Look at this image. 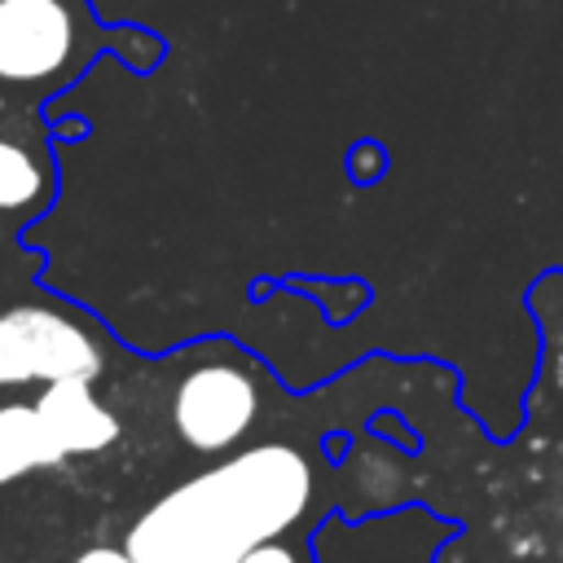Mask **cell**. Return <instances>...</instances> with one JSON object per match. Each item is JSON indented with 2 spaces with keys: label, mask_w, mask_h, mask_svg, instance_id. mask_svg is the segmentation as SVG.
<instances>
[{
  "label": "cell",
  "mask_w": 563,
  "mask_h": 563,
  "mask_svg": "<svg viewBox=\"0 0 563 563\" xmlns=\"http://www.w3.org/2000/svg\"><path fill=\"white\" fill-rule=\"evenodd\" d=\"M317 501V466L290 440H260L216 457L150 501L123 550L136 563H238L286 537Z\"/></svg>",
  "instance_id": "cell-1"
},
{
  "label": "cell",
  "mask_w": 563,
  "mask_h": 563,
  "mask_svg": "<svg viewBox=\"0 0 563 563\" xmlns=\"http://www.w3.org/2000/svg\"><path fill=\"white\" fill-rule=\"evenodd\" d=\"M110 35L88 0H0V101L40 110L62 97Z\"/></svg>",
  "instance_id": "cell-2"
},
{
  "label": "cell",
  "mask_w": 563,
  "mask_h": 563,
  "mask_svg": "<svg viewBox=\"0 0 563 563\" xmlns=\"http://www.w3.org/2000/svg\"><path fill=\"white\" fill-rule=\"evenodd\" d=\"M106 339L62 303H9L0 308V391L44 387L57 378H101Z\"/></svg>",
  "instance_id": "cell-3"
},
{
  "label": "cell",
  "mask_w": 563,
  "mask_h": 563,
  "mask_svg": "<svg viewBox=\"0 0 563 563\" xmlns=\"http://www.w3.org/2000/svg\"><path fill=\"white\" fill-rule=\"evenodd\" d=\"M264 409L260 378L251 361L224 356V361H198L185 369L172 387V431L176 440L198 457H224L246 444Z\"/></svg>",
  "instance_id": "cell-4"
},
{
  "label": "cell",
  "mask_w": 563,
  "mask_h": 563,
  "mask_svg": "<svg viewBox=\"0 0 563 563\" xmlns=\"http://www.w3.org/2000/svg\"><path fill=\"white\" fill-rule=\"evenodd\" d=\"M57 198L53 136L31 106L0 101V216L31 224Z\"/></svg>",
  "instance_id": "cell-5"
},
{
  "label": "cell",
  "mask_w": 563,
  "mask_h": 563,
  "mask_svg": "<svg viewBox=\"0 0 563 563\" xmlns=\"http://www.w3.org/2000/svg\"><path fill=\"white\" fill-rule=\"evenodd\" d=\"M35 409L48 427V435L57 440L62 457H101L106 449L119 444L123 422L119 413L97 396L92 378H57L44 383L35 391Z\"/></svg>",
  "instance_id": "cell-6"
},
{
  "label": "cell",
  "mask_w": 563,
  "mask_h": 563,
  "mask_svg": "<svg viewBox=\"0 0 563 563\" xmlns=\"http://www.w3.org/2000/svg\"><path fill=\"white\" fill-rule=\"evenodd\" d=\"M62 449L48 435L35 400H9L0 405V484H13L31 471H53L62 466Z\"/></svg>",
  "instance_id": "cell-7"
},
{
  "label": "cell",
  "mask_w": 563,
  "mask_h": 563,
  "mask_svg": "<svg viewBox=\"0 0 563 563\" xmlns=\"http://www.w3.org/2000/svg\"><path fill=\"white\" fill-rule=\"evenodd\" d=\"M532 312L541 321V374L563 405V273H550L532 286Z\"/></svg>",
  "instance_id": "cell-8"
},
{
  "label": "cell",
  "mask_w": 563,
  "mask_h": 563,
  "mask_svg": "<svg viewBox=\"0 0 563 563\" xmlns=\"http://www.w3.org/2000/svg\"><path fill=\"white\" fill-rule=\"evenodd\" d=\"M238 563H308V559H303V550H299V545H290L286 537H277V541L255 545V550H251V554H242Z\"/></svg>",
  "instance_id": "cell-9"
},
{
  "label": "cell",
  "mask_w": 563,
  "mask_h": 563,
  "mask_svg": "<svg viewBox=\"0 0 563 563\" xmlns=\"http://www.w3.org/2000/svg\"><path fill=\"white\" fill-rule=\"evenodd\" d=\"M70 563H136L123 545H88V550H79Z\"/></svg>",
  "instance_id": "cell-10"
},
{
  "label": "cell",
  "mask_w": 563,
  "mask_h": 563,
  "mask_svg": "<svg viewBox=\"0 0 563 563\" xmlns=\"http://www.w3.org/2000/svg\"><path fill=\"white\" fill-rule=\"evenodd\" d=\"M4 246H9V220L0 216V251H4Z\"/></svg>",
  "instance_id": "cell-11"
}]
</instances>
